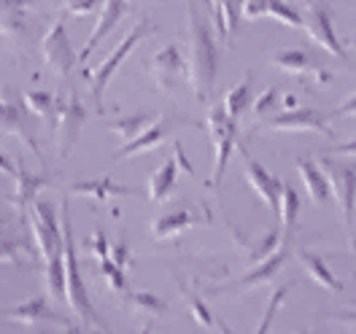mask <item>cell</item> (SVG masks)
<instances>
[{
  "mask_svg": "<svg viewBox=\"0 0 356 334\" xmlns=\"http://www.w3.org/2000/svg\"><path fill=\"white\" fill-rule=\"evenodd\" d=\"M65 192L67 194L89 197V200L100 202V205H106L111 197H127V194H133V189H127V186H122V183H113L111 178L79 181V183H70Z\"/></svg>",
  "mask_w": 356,
  "mask_h": 334,
  "instance_id": "cell-22",
  "label": "cell"
},
{
  "mask_svg": "<svg viewBox=\"0 0 356 334\" xmlns=\"http://www.w3.org/2000/svg\"><path fill=\"white\" fill-rule=\"evenodd\" d=\"M302 30L308 33L313 44L318 49H324L332 57H346V49L340 44L337 33L332 24V11L324 0H308L305 6V17H302Z\"/></svg>",
  "mask_w": 356,
  "mask_h": 334,
  "instance_id": "cell-8",
  "label": "cell"
},
{
  "mask_svg": "<svg viewBox=\"0 0 356 334\" xmlns=\"http://www.w3.org/2000/svg\"><path fill=\"white\" fill-rule=\"evenodd\" d=\"M270 65L278 67V70H284V73H289V76L316 73V78H321L324 84L330 81V73H327V70H321L318 65H313L311 57H308L302 49H286V51H278V54L270 60Z\"/></svg>",
  "mask_w": 356,
  "mask_h": 334,
  "instance_id": "cell-23",
  "label": "cell"
},
{
  "mask_svg": "<svg viewBox=\"0 0 356 334\" xmlns=\"http://www.w3.org/2000/svg\"><path fill=\"white\" fill-rule=\"evenodd\" d=\"M330 321H332V324H340V326H348V329H356V308L354 310L340 312V315H332Z\"/></svg>",
  "mask_w": 356,
  "mask_h": 334,
  "instance_id": "cell-44",
  "label": "cell"
},
{
  "mask_svg": "<svg viewBox=\"0 0 356 334\" xmlns=\"http://www.w3.org/2000/svg\"><path fill=\"white\" fill-rule=\"evenodd\" d=\"M149 76L159 92H173L186 76V60L176 44H165L156 49V54L149 60Z\"/></svg>",
  "mask_w": 356,
  "mask_h": 334,
  "instance_id": "cell-11",
  "label": "cell"
},
{
  "mask_svg": "<svg viewBox=\"0 0 356 334\" xmlns=\"http://www.w3.org/2000/svg\"><path fill=\"white\" fill-rule=\"evenodd\" d=\"M87 248L97 256V259H103V256H108V243H106V237H103V232H95L92 237L87 240Z\"/></svg>",
  "mask_w": 356,
  "mask_h": 334,
  "instance_id": "cell-41",
  "label": "cell"
},
{
  "mask_svg": "<svg viewBox=\"0 0 356 334\" xmlns=\"http://www.w3.org/2000/svg\"><path fill=\"white\" fill-rule=\"evenodd\" d=\"M14 173H17V165L8 159L6 154H0V176H8V178H14Z\"/></svg>",
  "mask_w": 356,
  "mask_h": 334,
  "instance_id": "cell-46",
  "label": "cell"
},
{
  "mask_svg": "<svg viewBox=\"0 0 356 334\" xmlns=\"http://www.w3.org/2000/svg\"><path fill=\"white\" fill-rule=\"evenodd\" d=\"M108 256H111L113 265H119L122 269H127V265H130V245H127V240L122 237L113 248H108Z\"/></svg>",
  "mask_w": 356,
  "mask_h": 334,
  "instance_id": "cell-40",
  "label": "cell"
},
{
  "mask_svg": "<svg viewBox=\"0 0 356 334\" xmlns=\"http://www.w3.org/2000/svg\"><path fill=\"white\" fill-rule=\"evenodd\" d=\"M275 100H278V90H275V87H270L265 94H259V97L251 103V111H254V116H257V119L267 116V111L275 106Z\"/></svg>",
  "mask_w": 356,
  "mask_h": 334,
  "instance_id": "cell-39",
  "label": "cell"
},
{
  "mask_svg": "<svg viewBox=\"0 0 356 334\" xmlns=\"http://www.w3.org/2000/svg\"><path fill=\"white\" fill-rule=\"evenodd\" d=\"M286 259H289V248L286 245H278V251L273 248L270 253H267L265 259H259L257 262V267L248 269L243 278L235 283L241 291H248V289H259V286H267L281 269L286 265Z\"/></svg>",
  "mask_w": 356,
  "mask_h": 334,
  "instance_id": "cell-18",
  "label": "cell"
},
{
  "mask_svg": "<svg viewBox=\"0 0 356 334\" xmlns=\"http://www.w3.org/2000/svg\"><path fill=\"white\" fill-rule=\"evenodd\" d=\"M241 3H243V0H211L213 30H216V35H219L222 44H229L232 35H235V30H238Z\"/></svg>",
  "mask_w": 356,
  "mask_h": 334,
  "instance_id": "cell-24",
  "label": "cell"
},
{
  "mask_svg": "<svg viewBox=\"0 0 356 334\" xmlns=\"http://www.w3.org/2000/svg\"><path fill=\"white\" fill-rule=\"evenodd\" d=\"M286 294H289V286H278V289H275V294H273V297H270V302H267L265 315H262V321L257 324V329H254V332L265 334L267 329L273 326V321H275V315H278V310H281V305H284Z\"/></svg>",
  "mask_w": 356,
  "mask_h": 334,
  "instance_id": "cell-36",
  "label": "cell"
},
{
  "mask_svg": "<svg viewBox=\"0 0 356 334\" xmlns=\"http://www.w3.org/2000/svg\"><path fill=\"white\" fill-rule=\"evenodd\" d=\"M289 3H291V0H289Z\"/></svg>",
  "mask_w": 356,
  "mask_h": 334,
  "instance_id": "cell-51",
  "label": "cell"
},
{
  "mask_svg": "<svg viewBox=\"0 0 356 334\" xmlns=\"http://www.w3.org/2000/svg\"><path fill=\"white\" fill-rule=\"evenodd\" d=\"M149 30H152V22H138L119 44L113 46V51L100 62V65L95 67V70H87V73H84V78L89 81V90H92V100L97 103V108L103 106V92L108 87L111 76L119 70V65L133 54V49L143 41V35H146Z\"/></svg>",
  "mask_w": 356,
  "mask_h": 334,
  "instance_id": "cell-6",
  "label": "cell"
},
{
  "mask_svg": "<svg viewBox=\"0 0 356 334\" xmlns=\"http://www.w3.org/2000/svg\"><path fill=\"white\" fill-rule=\"evenodd\" d=\"M259 127L275 130V133H318L324 137H332V127L327 124V116L313 108H291L278 116H262Z\"/></svg>",
  "mask_w": 356,
  "mask_h": 334,
  "instance_id": "cell-10",
  "label": "cell"
},
{
  "mask_svg": "<svg viewBox=\"0 0 356 334\" xmlns=\"http://www.w3.org/2000/svg\"><path fill=\"white\" fill-rule=\"evenodd\" d=\"M241 17L243 19H259L273 17L289 27H302V14L291 6L289 0H243L241 3Z\"/></svg>",
  "mask_w": 356,
  "mask_h": 334,
  "instance_id": "cell-17",
  "label": "cell"
},
{
  "mask_svg": "<svg viewBox=\"0 0 356 334\" xmlns=\"http://www.w3.org/2000/svg\"><path fill=\"white\" fill-rule=\"evenodd\" d=\"M354 44H356V38H354Z\"/></svg>",
  "mask_w": 356,
  "mask_h": 334,
  "instance_id": "cell-49",
  "label": "cell"
},
{
  "mask_svg": "<svg viewBox=\"0 0 356 334\" xmlns=\"http://www.w3.org/2000/svg\"><path fill=\"white\" fill-rule=\"evenodd\" d=\"M3 224H6V222H3V219H0V240H3Z\"/></svg>",
  "mask_w": 356,
  "mask_h": 334,
  "instance_id": "cell-48",
  "label": "cell"
},
{
  "mask_svg": "<svg viewBox=\"0 0 356 334\" xmlns=\"http://www.w3.org/2000/svg\"><path fill=\"white\" fill-rule=\"evenodd\" d=\"M321 173L330 181V192L337 202V213L343 219L346 232L354 240V216H356V162H337L330 156L318 159Z\"/></svg>",
  "mask_w": 356,
  "mask_h": 334,
  "instance_id": "cell-3",
  "label": "cell"
},
{
  "mask_svg": "<svg viewBox=\"0 0 356 334\" xmlns=\"http://www.w3.org/2000/svg\"><path fill=\"white\" fill-rule=\"evenodd\" d=\"M184 299H186V305H189V312L195 315V321L200 324L202 329H219V332H227V326H224V324H219V321L213 318L211 308L202 302V299L197 297V294H195V291H184Z\"/></svg>",
  "mask_w": 356,
  "mask_h": 334,
  "instance_id": "cell-33",
  "label": "cell"
},
{
  "mask_svg": "<svg viewBox=\"0 0 356 334\" xmlns=\"http://www.w3.org/2000/svg\"><path fill=\"white\" fill-rule=\"evenodd\" d=\"M60 229H63V267H65V299L70 310L79 315L84 329H106V324L95 315L92 299L81 278V265L76 256V243H73V226H70V208L67 202H60Z\"/></svg>",
  "mask_w": 356,
  "mask_h": 334,
  "instance_id": "cell-2",
  "label": "cell"
},
{
  "mask_svg": "<svg viewBox=\"0 0 356 334\" xmlns=\"http://www.w3.org/2000/svg\"><path fill=\"white\" fill-rule=\"evenodd\" d=\"M251 84H254V73L248 70L243 78L232 87V90L224 94V111L227 116H232V119H241L248 108H251V103H254V90H251Z\"/></svg>",
  "mask_w": 356,
  "mask_h": 334,
  "instance_id": "cell-28",
  "label": "cell"
},
{
  "mask_svg": "<svg viewBox=\"0 0 356 334\" xmlns=\"http://www.w3.org/2000/svg\"><path fill=\"white\" fill-rule=\"evenodd\" d=\"M35 0H0V35L11 41L27 38V11Z\"/></svg>",
  "mask_w": 356,
  "mask_h": 334,
  "instance_id": "cell-20",
  "label": "cell"
},
{
  "mask_svg": "<svg viewBox=\"0 0 356 334\" xmlns=\"http://www.w3.org/2000/svg\"><path fill=\"white\" fill-rule=\"evenodd\" d=\"M332 116H340V119H346V116H356V92L343 103V106H337L332 111Z\"/></svg>",
  "mask_w": 356,
  "mask_h": 334,
  "instance_id": "cell-43",
  "label": "cell"
},
{
  "mask_svg": "<svg viewBox=\"0 0 356 334\" xmlns=\"http://www.w3.org/2000/svg\"><path fill=\"white\" fill-rule=\"evenodd\" d=\"M173 159L178 162V167H181V170H186L189 176H195V167L189 165V156H186V151H184V146H181V143L173 146Z\"/></svg>",
  "mask_w": 356,
  "mask_h": 334,
  "instance_id": "cell-42",
  "label": "cell"
},
{
  "mask_svg": "<svg viewBox=\"0 0 356 334\" xmlns=\"http://www.w3.org/2000/svg\"><path fill=\"white\" fill-rule=\"evenodd\" d=\"M208 222H211V216H200L195 210H173V213H165L156 222H152V235L156 240H170L181 232H186L192 226H202Z\"/></svg>",
  "mask_w": 356,
  "mask_h": 334,
  "instance_id": "cell-21",
  "label": "cell"
},
{
  "mask_svg": "<svg viewBox=\"0 0 356 334\" xmlns=\"http://www.w3.org/2000/svg\"><path fill=\"white\" fill-rule=\"evenodd\" d=\"M0 135H14V137H19L24 146L38 156V162L44 159L41 146H38L35 133H33V124H30V113H24L22 108L14 106V103H6L3 97H0Z\"/></svg>",
  "mask_w": 356,
  "mask_h": 334,
  "instance_id": "cell-14",
  "label": "cell"
},
{
  "mask_svg": "<svg viewBox=\"0 0 356 334\" xmlns=\"http://www.w3.org/2000/svg\"><path fill=\"white\" fill-rule=\"evenodd\" d=\"M176 178H178V162L176 159H168L162 167H156L152 173V178L146 181V192H149V202L152 205H159L165 202L173 189H176Z\"/></svg>",
  "mask_w": 356,
  "mask_h": 334,
  "instance_id": "cell-26",
  "label": "cell"
},
{
  "mask_svg": "<svg viewBox=\"0 0 356 334\" xmlns=\"http://www.w3.org/2000/svg\"><path fill=\"white\" fill-rule=\"evenodd\" d=\"M22 251H27L24 245L0 240V265H27V262H22Z\"/></svg>",
  "mask_w": 356,
  "mask_h": 334,
  "instance_id": "cell-38",
  "label": "cell"
},
{
  "mask_svg": "<svg viewBox=\"0 0 356 334\" xmlns=\"http://www.w3.org/2000/svg\"><path fill=\"white\" fill-rule=\"evenodd\" d=\"M41 57H44V62L57 76H67L76 67V51L70 46V38H67L63 19L51 22V27L46 30L44 41H41Z\"/></svg>",
  "mask_w": 356,
  "mask_h": 334,
  "instance_id": "cell-12",
  "label": "cell"
},
{
  "mask_svg": "<svg viewBox=\"0 0 356 334\" xmlns=\"http://www.w3.org/2000/svg\"><path fill=\"white\" fill-rule=\"evenodd\" d=\"M127 3H130V0H127Z\"/></svg>",
  "mask_w": 356,
  "mask_h": 334,
  "instance_id": "cell-50",
  "label": "cell"
},
{
  "mask_svg": "<svg viewBox=\"0 0 356 334\" xmlns=\"http://www.w3.org/2000/svg\"><path fill=\"white\" fill-rule=\"evenodd\" d=\"M6 318H11V321H19L24 326H54V329H79V324H73V321H67L63 318L60 312H54L49 308V302H46L44 297H38V299H27L22 305H17V308H11V310L6 312Z\"/></svg>",
  "mask_w": 356,
  "mask_h": 334,
  "instance_id": "cell-13",
  "label": "cell"
},
{
  "mask_svg": "<svg viewBox=\"0 0 356 334\" xmlns=\"http://www.w3.org/2000/svg\"><path fill=\"white\" fill-rule=\"evenodd\" d=\"M300 197L297 192L291 189L289 183H284V192H281V202H278V213H281V240L286 243L291 235H294V224L300 216Z\"/></svg>",
  "mask_w": 356,
  "mask_h": 334,
  "instance_id": "cell-29",
  "label": "cell"
},
{
  "mask_svg": "<svg viewBox=\"0 0 356 334\" xmlns=\"http://www.w3.org/2000/svg\"><path fill=\"white\" fill-rule=\"evenodd\" d=\"M235 151L243 159V173H245L248 186H251V192L262 200V205H265L267 210L275 213V210H278V202H281V192H284V181L278 178V176H273L270 170H265L262 162H257L254 156L248 154V149H245L241 140H238Z\"/></svg>",
  "mask_w": 356,
  "mask_h": 334,
  "instance_id": "cell-9",
  "label": "cell"
},
{
  "mask_svg": "<svg viewBox=\"0 0 356 334\" xmlns=\"http://www.w3.org/2000/svg\"><path fill=\"white\" fill-rule=\"evenodd\" d=\"M127 14V0H103V8H100V17H97V24L95 30L89 33L87 44L81 46V51L76 54V65H84L89 60V54L97 49V44L111 33L113 27L119 24V19Z\"/></svg>",
  "mask_w": 356,
  "mask_h": 334,
  "instance_id": "cell-16",
  "label": "cell"
},
{
  "mask_svg": "<svg viewBox=\"0 0 356 334\" xmlns=\"http://www.w3.org/2000/svg\"><path fill=\"white\" fill-rule=\"evenodd\" d=\"M24 106L30 116H38L44 119L46 124L54 127V113H57V94H49V92H24Z\"/></svg>",
  "mask_w": 356,
  "mask_h": 334,
  "instance_id": "cell-31",
  "label": "cell"
},
{
  "mask_svg": "<svg viewBox=\"0 0 356 334\" xmlns=\"http://www.w3.org/2000/svg\"><path fill=\"white\" fill-rule=\"evenodd\" d=\"M87 119V108L81 106V100L70 92V94H57V113H54V130H57V154L67 156L79 137L81 127Z\"/></svg>",
  "mask_w": 356,
  "mask_h": 334,
  "instance_id": "cell-7",
  "label": "cell"
},
{
  "mask_svg": "<svg viewBox=\"0 0 356 334\" xmlns=\"http://www.w3.org/2000/svg\"><path fill=\"white\" fill-rule=\"evenodd\" d=\"M103 6V0H65L63 11L67 17H84V14H95Z\"/></svg>",
  "mask_w": 356,
  "mask_h": 334,
  "instance_id": "cell-37",
  "label": "cell"
},
{
  "mask_svg": "<svg viewBox=\"0 0 356 334\" xmlns=\"http://www.w3.org/2000/svg\"><path fill=\"white\" fill-rule=\"evenodd\" d=\"M127 302H130L133 312L146 315V318H162L168 312V302L152 291H127Z\"/></svg>",
  "mask_w": 356,
  "mask_h": 334,
  "instance_id": "cell-30",
  "label": "cell"
},
{
  "mask_svg": "<svg viewBox=\"0 0 356 334\" xmlns=\"http://www.w3.org/2000/svg\"><path fill=\"white\" fill-rule=\"evenodd\" d=\"M208 133L213 140V176H211V186L219 189L222 178L227 173L229 156L238 146V119L227 116L224 106H211L208 108Z\"/></svg>",
  "mask_w": 356,
  "mask_h": 334,
  "instance_id": "cell-5",
  "label": "cell"
},
{
  "mask_svg": "<svg viewBox=\"0 0 356 334\" xmlns=\"http://www.w3.org/2000/svg\"><path fill=\"white\" fill-rule=\"evenodd\" d=\"M297 173H300V181H302V186L308 189V194H311V200L316 202V205H324V202L332 197L330 181L321 173V167L313 165L311 159H305V156L297 159Z\"/></svg>",
  "mask_w": 356,
  "mask_h": 334,
  "instance_id": "cell-25",
  "label": "cell"
},
{
  "mask_svg": "<svg viewBox=\"0 0 356 334\" xmlns=\"http://www.w3.org/2000/svg\"><path fill=\"white\" fill-rule=\"evenodd\" d=\"M330 151H332V154H340V156H356V140H348V143H334Z\"/></svg>",
  "mask_w": 356,
  "mask_h": 334,
  "instance_id": "cell-45",
  "label": "cell"
},
{
  "mask_svg": "<svg viewBox=\"0 0 356 334\" xmlns=\"http://www.w3.org/2000/svg\"><path fill=\"white\" fill-rule=\"evenodd\" d=\"M154 119L156 116H152V113H135V116H127V119H122V122H111L108 130H113V133L127 143V140H133L135 135L143 133Z\"/></svg>",
  "mask_w": 356,
  "mask_h": 334,
  "instance_id": "cell-32",
  "label": "cell"
},
{
  "mask_svg": "<svg viewBox=\"0 0 356 334\" xmlns=\"http://www.w3.org/2000/svg\"><path fill=\"white\" fill-rule=\"evenodd\" d=\"M49 186V176L46 173H30L22 162L17 159V173H14V192H11V205L19 213V222L27 224V208L41 192Z\"/></svg>",
  "mask_w": 356,
  "mask_h": 334,
  "instance_id": "cell-15",
  "label": "cell"
},
{
  "mask_svg": "<svg viewBox=\"0 0 356 334\" xmlns=\"http://www.w3.org/2000/svg\"><path fill=\"white\" fill-rule=\"evenodd\" d=\"M297 262H300V265H302V269L308 272V278H311V281H316L321 289L332 291V294L343 291L340 281L334 278L332 269L327 267V262H324L318 253H313V251H305V248H300V251H297Z\"/></svg>",
  "mask_w": 356,
  "mask_h": 334,
  "instance_id": "cell-27",
  "label": "cell"
},
{
  "mask_svg": "<svg viewBox=\"0 0 356 334\" xmlns=\"http://www.w3.org/2000/svg\"><path fill=\"white\" fill-rule=\"evenodd\" d=\"M100 262V275L108 281V286L113 291H119V294H124L127 297V291H130V283H127V275H124V269L119 267V265H113L111 256H103V259H97Z\"/></svg>",
  "mask_w": 356,
  "mask_h": 334,
  "instance_id": "cell-35",
  "label": "cell"
},
{
  "mask_svg": "<svg viewBox=\"0 0 356 334\" xmlns=\"http://www.w3.org/2000/svg\"><path fill=\"white\" fill-rule=\"evenodd\" d=\"M27 226L33 229V237H35V245H38V253H41L44 265L63 256V229H60V219H57V210H54L51 202L38 200V197L30 202Z\"/></svg>",
  "mask_w": 356,
  "mask_h": 334,
  "instance_id": "cell-4",
  "label": "cell"
},
{
  "mask_svg": "<svg viewBox=\"0 0 356 334\" xmlns=\"http://www.w3.org/2000/svg\"><path fill=\"white\" fill-rule=\"evenodd\" d=\"M173 127H176V122H170V119H154L143 133L135 135L133 140H127L116 151V159H130V156H138L143 154V151H154L156 146H162L168 140V135H170Z\"/></svg>",
  "mask_w": 356,
  "mask_h": 334,
  "instance_id": "cell-19",
  "label": "cell"
},
{
  "mask_svg": "<svg viewBox=\"0 0 356 334\" xmlns=\"http://www.w3.org/2000/svg\"><path fill=\"white\" fill-rule=\"evenodd\" d=\"M286 108H297V100H294V94H286Z\"/></svg>",
  "mask_w": 356,
  "mask_h": 334,
  "instance_id": "cell-47",
  "label": "cell"
},
{
  "mask_svg": "<svg viewBox=\"0 0 356 334\" xmlns=\"http://www.w3.org/2000/svg\"><path fill=\"white\" fill-rule=\"evenodd\" d=\"M44 278H46V289H49V297H51V299L65 297V267H63V256L46 262Z\"/></svg>",
  "mask_w": 356,
  "mask_h": 334,
  "instance_id": "cell-34",
  "label": "cell"
},
{
  "mask_svg": "<svg viewBox=\"0 0 356 334\" xmlns=\"http://www.w3.org/2000/svg\"><path fill=\"white\" fill-rule=\"evenodd\" d=\"M186 44H189V62H186V78L192 92L200 103H208L216 73H219V46L213 35V22L205 17L197 0L186 3Z\"/></svg>",
  "mask_w": 356,
  "mask_h": 334,
  "instance_id": "cell-1",
  "label": "cell"
}]
</instances>
